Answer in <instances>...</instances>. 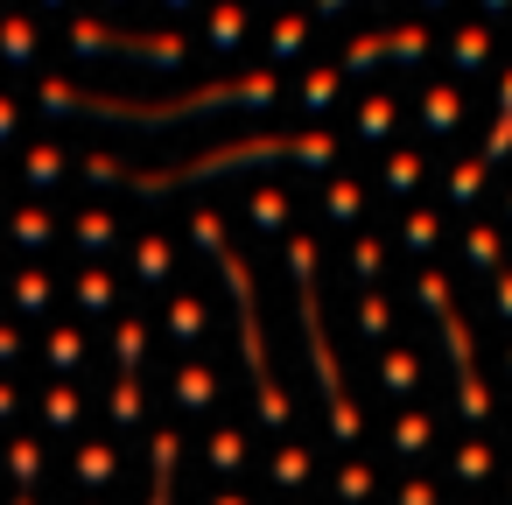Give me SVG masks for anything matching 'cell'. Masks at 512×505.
Here are the masks:
<instances>
[{"label": "cell", "instance_id": "cell-15", "mask_svg": "<svg viewBox=\"0 0 512 505\" xmlns=\"http://www.w3.org/2000/svg\"><path fill=\"white\" fill-rule=\"evenodd\" d=\"M246 211H253V225H260V232H281V225L295 218L281 190H253V204H246Z\"/></svg>", "mask_w": 512, "mask_h": 505}, {"label": "cell", "instance_id": "cell-8", "mask_svg": "<svg viewBox=\"0 0 512 505\" xmlns=\"http://www.w3.org/2000/svg\"><path fill=\"white\" fill-rule=\"evenodd\" d=\"M36 50H43V36L29 15H0V64H36Z\"/></svg>", "mask_w": 512, "mask_h": 505}, {"label": "cell", "instance_id": "cell-18", "mask_svg": "<svg viewBox=\"0 0 512 505\" xmlns=\"http://www.w3.org/2000/svg\"><path fill=\"white\" fill-rule=\"evenodd\" d=\"M15 239H22V246H50V239H57L50 211H36V204H29V211H15Z\"/></svg>", "mask_w": 512, "mask_h": 505}, {"label": "cell", "instance_id": "cell-9", "mask_svg": "<svg viewBox=\"0 0 512 505\" xmlns=\"http://www.w3.org/2000/svg\"><path fill=\"white\" fill-rule=\"evenodd\" d=\"M449 64H456V71H484V64H491V29H484V22L456 29V36H449Z\"/></svg>", "mask_w": 512, "mask_h": 505}, {"label": "cell", "instance_id": "cell-34", "mask_svg": "<svg viewBox=\"0 0 512 505\" xmlns=\"http://www.w3.org/2000/svg\"><path fill=\"white\" fill-rule=\"evenodd\" d=\"M113 414L134 421V414H141V386H120V393H113Z\"/></svg>", "mask_w": 512, "mask_h": 505}, {"label": "cell", "instance_id": "cell-28", "mask_svg": "<svg viewBox=\"0 0 512 505\" xmlns=\"http://www.w3.org/2000/svg\"><path fill=\"white\" fill-rule=\"evenodd\" d=\"M379 379H386V386H400V393H407V386H414V358H400V351H393V358H386V365H379Z\"/></svg>", "mask_w": 512, "mask_h": 505}, {"label": "cell", "instance_id": "cell-45", "mask_svg": "<svg viewBox=\"0 0 512 505\" xmlns=\"http://www.w3.org/2000/svg\"><path fill=\"white\" fill-rule=\"evenodd\" d=\"M218 505H239V498H218Z\"/></svg>", "mask_w": 512, "mask_h": 505}, {"label": "cell", "instance_id": "cell-41", "mask_svg": "<svg viewBox=\"0 0 512 505\" xmlns=\"http://www.w3.org/2000/svg\"><path fill=\"white\" fill-rule=\"evenodd\" d=\"M498 113H505V120H512V71H505V78H498Z\"/></svg>", "mask_w": 512, "mask_h": 505}, {"label": "cell", "instance_id": "cell-26", "mask_svg": "<svg viewBox=\"0 0 512 505\" xmlns=\"http://www.w3.org/2000/svg\"><path fill=\"white\" fill-rule=\"evenodd\" d=\"M470 260H477V267H491V260H498V232H491V225H477V232H470Z\"/></svg>", "mask_w": 512, "mask_h": 505}, {"label": "cell", "instance_id": "cell-38", "mask_svg": "<svg viewBox=\"0 0 512 505\" xmlns=\"http://www.w3.org/2000/svg\"><path fill=\"white\" fill-rule=\"evenodd\" d=\"M358 274H379V239H358Z\"/></svg>", "mask_w": 512, "mask_h": 505}, {"label": "cell", "instance_id": "cell-44", "mask_svg": "<svg viewBox=\"0 0 512 505\" xmlns=\"http://www.w3.org/2000/svg\"><path fill=\"white\" fill-rule=\"evenodd\" d=\"M36 8H50V15H57V8H64V0H36Z\"/></svg>", "mask_w": 512, "mask_h": 505}, {"label": "cell", "instance_id": "cell-32", "mask_svg": "<svg viewBox=\"0 0 512 505\" xmlns=\"http://www.w3.org/2000/svg\"><path fill=\"white\" fill-rule=\"evenodd\" d=\"M344 8H351V0H316V15H309V22H337ZM421 8H449V0H421Z\"/></svg>", "mask_w": 512, "mask_h": 505}, {"label": "cell", "instance_id": "cell-27", "mask_svg": "<svg viewBox=\"0 0 512 505\" xmlns=\"http://www.w3.org/2000/svg\"><path fill=\"white\" fill-rule=\"evenodd\" d=\"M169 323H176V337H197V330H204V309H197V302H176Z\"/></svg>", "mask_w": 512, "mask_h": 505}, {"label": "cell", "instance_id": "cell-3", "mask_svg": "<svg viewBox=\"0 0 512 505\" xmlns=\"http://www.w3.org/2000/svg\"><path fill=\"white\" fill-rule=\"evenodd\" d=\"M64 43L78 57H127L141 71H162V78H176L190 64V36H141V29H113V22H92V15H78L64 29Z\"/></svg>", "mask_w": 512, "mask_h": 505}, {"label": "cell", "instance_id": "cell-22", "mask_svg": "<svg viewBox=\"0 0 512 505\" xmlns=\"http://www.w3.org/2000/svg\"><path fill=\"white\" fill-rule=\"evenodd\" d=\"M78 302H85V309H106V302H113V281H106L99 267H92V274H78Z\"/></svg>", "mask_w": 512, "mask_h": 505}, {"label": "cell", "instance_id": "cell-31", "mask_svg": "<svg viewBox=\"0 0 512 505\" xmlns=\"http://www.w3.org/2000/svg\"><path fill=\"white\" fill-rule=\"evenodd\" d=\"M50 365H78V330H57L50 337Z\"/></svg>", "mask_w": 512, "mask_h": 505}, {"label": "cell", "instance_id": "cell-36", "mask_svg": "<svg viewBox=\"0 0 512 505\" xmlns=\"http://www.w3.org/2000/svg\"><path fill=\"white\" fill-rule=\"evenodd\" d=\"M15 127H22V106H15L8 92H0V141H15Z\"/></svg>", "mask_w": 512, "mask_h": 505}, {"label": "cell", "instance_id": "cell-35", "mask_svg": "<svg viewBox=\"0 0 512 505\" xmlns=\"http://www.w3.org/2000/svg\"><path fill=\"white\" fill-rule=\"evenodd\" d=\"M85 477H92V484H99V477H113V456H106V449H99V442H92V449H85Z\"/></svg>", "mask_w": 512, "mask_h": 505}, {"label": "cell", "instance_id": "cell-12", "mask_svg": "<svg viewBox=\"0 0 512 505\" xmlns=\"http://www.w3.org/2000/svg\"><path fill=\"white\" fill-rule=\"evenodd\" d=\"M64 169H71V162H64V148H29V155H22L29 190H57V183H64Z\"/></svg>", "mask_w": 512, "mask_h": 505}, {"label": "cell", "instance_id": "cell-40", "mask_svg": "<svg viewBox=\"0 0 512 505\" xmlns=\"http://www.w3.org/2000/svg\"><path fill=\"white\" fill-rule=\"evenodd\" d=\"M498 316H512V274H498Z\"/></svg>", "mask_w": 512, "mask_h": 505}, {"label": "cell", "instance_id": "cell-19", "mask_svg": "<svg viewBox=\"0 0 512 505\" xmlns=\"http://www.w3.org/2000/svg\"><path fill=\"white\" fill-rule=\"evenodd\" d=\"M78 246H85V253H106V246H113V218H106V211H85V218H78Z\"/></svg>", "mask_w": 512, "mask_h": 505}, {"label": "cell", "instance_id": "cell-13", "mask_svg": "<svg viewBox=\"0 0 512 505\" xmlns=\"http://www.w3.org/2000/svg\"><path fill=\"white\" fill-rule=\"evenodd\" d=\"M421 57H428V29H421V22L386 29V64H421Z\"/></svg>", "mask_w": 512, "mask_h": 505}, {"label": "cell", "instance_id": "cell-17", "mask_svg": "<svg viewBox=\"0 0 512 505\" xmlns=\"http://www.w3.org/2000/svg\"><path fill=\"white\" fill-rule=\"evenodd\" d=\"M323 211H330V218H337V225H351V218H358V211H365V197H358V183H344V176H337V183H330V190H323Z\"/></svg>", "mask_w": 512, "mask_h": 505}, {"label": "cell", "instance_id": "cell-46", "mask_svg": "<svg viewBox=\"0 0 512 505\" xmlns=\"http://www.w3.org/2000/svg\"><path fill=\"white\" fill-rule=\"evenodd\" d=\"M113 8H120V0H113Z\"/></svg>", "mask_w": 512, "mask_h": 505}, {"label": "cell", "instance_id": "cell-33", "mask_svg": "<svg viewBox=\"0 0 512 505\" xmlns=\"http://www.w3.org/2000/svg\"><path fill=\"white\" fill-rule=\"evenodd\" d=\"M43 414L64 428V421H78V400H71V393H50V400H43Z\"/></svg>", "mask_w": 512, "mask_h": 505}, {"label": "cell", "instance_id": "cell-37", "mask_svg": "<svg viewBox=\"0 0 512 505\" xmlns=\"http://www.w3.org/2000/svg\"><path fill=\"white\" fill-rule=\"evenodd\" d=\"M365 330L386 337V302H379V295H365Z\"/></svg>", "mask_w": 512, "mask_h": 505}, {"label": "cell", "instance_id": "cell-6", "mask_svg": "<svg viewBox=\"0 0 512 505\" xmlns=\"http://www.w3.org/2000/svg\"><path fill=\"white\" fill-rule=\"evenodd\" d=\"M309 36H316L309 15H274V29H267V57H274V64H295V57L309 50Z\"/></svg>", "mask_w": 512, "mask_h": 505}, {"label": "cell", "instance_id": "cell-21", "mask_svg": "<svg viewBox=\"0 0 512 505\" xmlns=\"http://www.w3.org/2000/svg\"><path fill=\"white\" fill-rule=\"evenodd\" d=\"M435 232H442V218H435V211H414V218H407V246H414V253H428V246H435Z\"/></svg>", "mask_w": 512, "mask_h": 505}, {"label": "cell", "instance_id": "cell-4", "mask_svg": "<svg viewBox=\"0 0 512 505\" xmlns=\"http://www.w3.org/2000/svg\"><path fill=\"white\" fill-rule=\"evenodd\" d=\"M344 71H337V57H316L309 71H302V85H295V99H302V113H330L337 99H344Z\"/></svg>", "mask_w": 512, "mask_h": 505}, {"label": "cell", "instance_id": "cell-2", "mask_svg": "<svg viewBox=\"0 0 512 505\" xmlns=\"http://www.w3.org/2000/svg\"><path fill=\"white\" fill-rule=\"evenodd\" d=\"M281 162H302V169H330L337 162V141L323 127L309 134H253V141H225L197 162H176V169H127L120 183L141 190V197H176L190 183H218V176H239V169H281Z\"/></svg>", "mask_w": 512, "mask_h": 505}, {"label": "cell", "instance_id": "cell-43", "mask_svg": "<svg viewBox=\"0 0 512 505\" xmlns=\"http://www.w3.org/2000/svg\"><path fill=\"white\" fill-rule=\"evenodd\" d=\"M155 8H169V15H183V8H197V0H155Z\"/></svg>", "mask_w": 512, "mask_h": 505}, {"label": "cell", "instance_id": "cell-42", "mask_svg": "<svg viewBox=\"0 0 512 505\" xmlns=\"http://www.w3.org/2000/svg\"><path fill=\"white\" fill-rule=\"evenodd\" d=\"M477 8H484V15L498 22V15H512V0H477Z\"/></svg>", "mask_w": 512, "mask_h": 505}, {"label": "cell", "instance_id": "cell-14", "mask_svg": "<svg viewBox=\"0 0 512 505\" xmlns=\"http://www.w3.org/2000/svg\"><path fill=\"white\" fill-rule=\"evenodd\" d=\"M379 183H386L393 197H407V190L421 183V155H407V148H393V155L379 162Z\"/></svg>", "mask_w": 512, "mask_h": 505}, {"label": "cell", "instance_id": "cell-20", "mask_svg": "<svg viewBox=\"0 0 512 505\" xmlns=\"http://www.w3.org/2000/svg\"><path fill=\"white\" fill-rule=\"evenodd\" d=\"M85 176H92L99 190H113V183L127 176V162H120V155H85Z\"/></svg>", "mask_w": 512, "mask_h": 505}, {"label": "cell", "instance_id": "cell-5", "mask_svg": "<svg viewBox=\"0 0 512 505\" xmlns=\"http://www.w3.org/2000/svg\"><path fill=\"white\" fill-rule=\"evenodd\" d=\"M421 127H428L435 141H449V134L463 127V92H456V85H428V92H421Z\"/></svg>", "mask_w": 512, "mask_h": 505}, {"label": "cell", "instance_id": "cell-16", "mask_svg": "<svg viewBox=\"0 0 512 505\" xmlns=\"http://www.w3.org/2000/svg\"><path fill=\"white\" fill-rule=\"evenodd\" d=\"M484 169H491L484 155H470V162H456V169H449V197H456V204H470V197L484 190Z\"/></svg>", "mask_w": 512, "mask_h": 505}, {"label": "cell", "instance_id": "cell-30", "mask_svg": "<svg viewBox=\"0 0 512 505\" xmlns=\"http://www.w3.org/2000/svg\"><path fill=\"white\" fill-rule=\"evenodd\" d=\"M288 267H295V274H302V288H309V274H316V246H309V239H295V246H288Z\"/></svg>", "mask_w": 512, "mask_h": 505}, {"label": "cell", "instance_id": "cell-10", "mask_svg": "<svg viewBox=\"0 0 512 505\" xmlns=\"http://www.w3.org/2000/svg\"><path fill=\"white\" fill-rule=\"evenodd\" d=\"M393 120H400V106H393L386 92H365V99H358V120H351V127H358V141H386V134H393Z\"/></svg>", "mask_w": 512, "mask_h": 505}, {"label": "cell", "instance_id": "cell-7", "mask_svg": "<svg viewBox=\"0 0 512 505\" xmlns=\"http://www.w3.org/2000/svg\"><path fill=\"white\" fill-rule=\"evenodd\" d=\"M204 43H211V50H225V57L246 43V0H218L211 22H204Z\"/></svg>", "mask_w": 512, "mask_h": 505}, {"label": "cell", "instance_id": "cell-25", "mask_svg": "<svg viewBox=\"0 0 512 505\" xmlns=\"http://www.w3.org/2000/svg\"><path fill=\"white\" fill-rule=\"evenodd\" d=\"M176 400H183V407H204V400H211V372H183V379H176Z\"/></svg>", "mask_w": 512, "mask_h": 505}, {"label": "cell", "instance_id": "cell-29", "mask_svg": "<svg viewBox=\"0 0 512 505\" xmlns=\"http://www.w3.org/2000/svg\"><path fill=\"white\" fill-rule=\"evenodd\" d=\"M211 463H218V470H232V463H239V435H232V428H218V435H211Z\"/></svg>", "mask_w": 512, "mask_h": 505}, {"label": "cell", "instance_id": "cell-1", "mask_svg": "<svg viewBox=\"0 0 512 505\" xmlns=\"http://www.w3.org/2000/svg\"><path fill=\"white\" fill-rule=\"evenodd\" d=\"M274 99H281V71L211 78L197 92H176V99H127V92H85L71 78H36V106L50 120H106V127H127V134H169V127H190V120H211V113H260Z\"/></svg>", "mask_w": 512, "mask_h": 505}, {"label": "cell", "instance_id": "cell-23", "mask_svg": "<svg viewBox=\"0 0 512 505\" xmlns=\"http://www.w3.org/2000/svg\"><path fill=\"white\" fill-rule=\"evenodd\" d=\"M169 274V246L162 239H141V281H162Z\"/></svg>", "mask_w": 512, "mask_h": 505}, {"label": "cell", "instance_id": "cell-11", "mask_svg": "<svg viewBox=\"0 0 512 505\" xmlns=\"http://www.w3.org/2000/svg\"><path fill=\"white\" fill-rule=\"evenodd\" d=\"M379 64H386V29L358 36V43H351V50L337 57V71H344V78H365V71H379Z\"/></svg>", "mask_w": 512, "mask_h": 505}, {"label": "cell", "instance_id": "cell-39", "mask_svg": "<svg viewBox=\"0 0 512 505\" xmlns=\"http://www.w3.org/2000/svg\"><path fill=\"white\" fill-rule=\"evenodd\" d=\"M120 358H141V323H120Z\"/></svg>", "mask_w": 512, "mask_h": 505}, {"label": "cell", "instance_id": "cell-24", "mask_svg": "<svg viewBox=\"0 0 512 505\" xmlns=\"http://www.w3.org/2000/svg\"><path fill=\"white\" fill-rule=\"evenodd\" d=\"M15 295H22V309H43V302H50V281L29 267V274H15Z\"/></svg>", "mask_w": 512, "mask_h": 505}]
</instances>
